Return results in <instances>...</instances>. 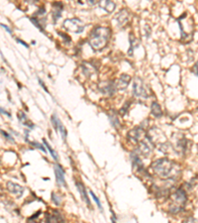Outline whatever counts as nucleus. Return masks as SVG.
I'll use <instances>...</instances> for the list:
<instances>
[{
    "label": "nucleus",
    "mask_w": 198,
    "mask_h": 223,
    "mask_svg": "<svg viewBox=\"0 0 198 223\" xmlns=\"http://www.w3.org/2000/svg\"><path fill=\"white\" fill-rule=\"evenodd\" d=\"M110 38L111 29L109 27L97 26L90 32L88 43L94 51H101L107 46Z\"/></svg>",
    "instance_id": "1"
},
{
    "label": "nucleus",
    "mask_w": 198,
    "mask_h": 223,
    "mask_svg": "<svg viewBox=\"0 0 198 223\" xmlns=\"http://www.w3.org/2000/svg\"><path fill=\"white\" fill-rule=\"evenodd\" d=\"M152 168L155 174L161 178H169L174 169V163L166 158H161L155 161L152 164Z\"/></svg>",
    "instance_id": "2"
},
{
    "label": "nucleus",
    "mask_w": 198,
    "mask_h": 223,
    "mask_svg": "<svg viewBox=\"0 0 198 223\" xmlns=\"http://www.w3.org/2000/svg\"><path fill=\"white\" fill-rule=\"evenodd\" d=\"M187 196L186 192L183 189H178L174 194V203L169 206V211L171 213L176 214L183 209V206L186 202Z\"/></svg>",
    "instance_id": "3"
},
{
    "label": "nucleus",
    "mask_w": 198,
    "mask_h": 223,
    "mask_svg": "<svg viewBox=\"0 0 198 223\" xmlns=\"http://www.w3.org/2000/svg\"><path fill=\"white\" fill-rule=\"evenodd\" d=\"M64 27L65 30H67V31H68L70 33L80 34V33L83 32L85 25L78 18H70V19L64 20Z\"/></svg>",
    "instance_id": "4"
},
{
    "label": "nucleus",
    "mask_w": 198,
    "mask_h": 223,
    "mask_svg": "<svg viewBox=\"0 0 198 223\" xmlns=\"http://www.w3.org/2000/svg\"><path fill=\"white\" fill-rule=\"evenodd\" d=\"M133 93L135 94V96L139 98H148L149 94L148 91H147V87L143 82V79L140 78H136V79L134 80L133 83Z\"/></svg>",
    "instance_id": "5"
},
{
    "label": "nucleus",
    "mask_w": 198,
    "mask_h": 223,
    "mask_svg": "<svg viewBox=\"0 0 198 223\" xmlns=\"http://www.w3.org/2000/svg\"><path fill=\"white\" fill-rule=\"evenodd\" d=\"M116 88H117V84H116L112 80H107V82H102L98 85V89L105 95L112 96L116 92Z\"/></svg>",
    "instance_id": "6"
},
{
    "label": "nucleus",
    "mask_w": 198,
    "mask_h": 223,
    "mask_svg": "<svg viewBox=\"0 0 198 223\" xmlns=\"http://www.w3.org/2000/svg\"><path fill=\"white\" fill-rule=\"evenodd\" d=\"M51 120H52V123H53V125H54V128L58 131L60 136H62L63 140L65 141V139H67V136H68V132H67V129H65L64 126L63 125V123L60 122L59 119L57 117V115H55V114H54V115L52 116Z\"/></svg>",
    "instance_id": "7"
},
{
    "label": "nucleus",
    "mask_w": 198,
    "mask_h": 223,
    "mask_svg": "<svg viewBox=\"0 0 198 223\" xmlns=\"http://www.w3.org/2000/svg\"><path fill=\"white\" fill-rule=\"evenodd\" d=\"M6 187H7V190H8V191L10 192V194H14L17 198L22 197V195L24 194V187L22 185H18V184H15V182L8 181L7 185H6Z\"/></svg>",
    "instance_id": "8"
},
{
    "label": "nucleus",
    "mask_w": 198,
    "mask_h": 223,
    "mask_svg": "<svg viewBox=\"0 0 198 223\" xmlns=\"http://www.w3.org/2000/svg\"><path fill=\"white\" fill-rule=\"evenodd\" d=\"M151 141H141L138 146V150H137V155H141L144 157H149L152 153V147H151Z\"/></svg>",
    "instance_id": "9"
},
{
    "label": "nucleus",
    "mask_w": 198,
    "mask_h": 223,
    "mask_svg": "<svg viewBox=\"0 0 198 223\" xmlns=\"http://www.w3.org/2000/svg\"><path fill=\"white\" fill-rule=\"evenodd\" d=\"M55 180H57V184L59 186H67L65 185V179H64V170L62 169L59 164L55 165Z\"/></svg>",
    "instance_id": "10"
},
{
    "label": "nucleus",
    "mask_w": 198,
    "mask_h": 223,
    "mask_svg": "<svg viewBox=\"0 0 198 223\" xmlns=\"http://www.w3.org/2000/svg\"><path fill=\"white\" fill-rule=\"evenodd\" d=\"M63 8L64 5L62 2H54L52 4V17L54 20V23L57 22L58 19H59L60 16H62Z\"/></svg>",
    "instance_id": "11"
},
{
    "label": "nucleus",
    "mask_w": 198,
    "mask_h": 223,
    "mask_svg": "<svg viewBox=\"0 0 198 223\" xmlns=\"http://www.w3.org/2000/svg\"><path fill=\"white\" fill-rule=\"evenodd\" d=\"M144 135V130L142 127H136L134 128L133 130L129 131L128 133V138L129 140H131L132 142H134V143H137V142H139L142 137Z\"/></svg>",
    "instance_id": "12"
},
{
    "label": "nucleus",
    "mask_w": 198,
    "mask_h": 223,
    "mask_svg": "<svg viewBox=\"0 0 198 223\" xmlns=\"http://www.w3.org/2000/svg\"><path fill=\"white\" fill-rule=\"evenodd\" d=\"M115 19H116V21H117V23H118V26L122 27V26H124V25L129 21L130 13L128 12V10L123 9V10H121L120 12H118L117 14H116Z\"/></svg>",
    "instance_id": "13"
},
{
    "label": "nucleus",
    "mask_w": 198,
    "mask_h": 223,
    "mask_svg": "<svg viewBox=\"0 0 198 223\" xmlns=\"http://www.w3.org/2000/svg\"><path fill=\"white\" fill-rule=\"evenodd\" d=\"M131 82V77L128 74H122L121 77L119 78L118 82H117V88L118 90H125L127 87H128V85Z\"/></svg>",
    "instance_id": "14"
},
{
    "label": "nucleus",
    "mask_w": 198,
    "mask_h": 223,
    "mask_svg": "<svg viewBox=\"0 0 198 223\" xmlns=\"http://www.w3.org/2000/svg\"><path fill=\"white\" fill-rule=\"evenodd\" d=\"M98 6L107 13H112L116 8V4L110 0H102L98 2Z\"/></svg>",
    "instance_id": "15"
},
{
    "label": "nucleus",
    "mask_w": 198,
    "mask_h": 223,
    "mask_svg": "<svg viewBox=\"0 0 198 223\" xmlns=\"http://www.w3.org/2000/svg\"><path fill=\"white\" fill-rule=\"evenodd\" d=\"M77 190L79 191L80 196H81V198H82V200H83L89 207H92V205H91V202H90V200H89V198H88L87 192H86L85 186L83 185V184H81V182L77 181Z\"/></svg>",
    "instance_id": "16"
},
{
    "label": "nucleus",
    "mask_w": 198,
    "mask_h": 223,
    "mask_svg": "<svg viewBox=\"0 0 198 223\" xmlns=\"http://www.w3.org/2000/svg\"><path fill=\"white\" fill-rule=\"evenodd\" d=\"M48 223H64V219L63 215L58 210H54L53 213L47 216Z\"/></svg>",
    "instance_id": "17"
},
{
    "label": "nucleus",
    "mask_w": 198,
    "mask_h": 223,
    "mask_svg": "<svg viewBox=\"0 0 198 223\" xmlns=\"http://www.w3.org/2000/svg\"><path fill=\"white\" fill-rule=\"evenodd\" d=\"M151 112H152V115L155 116L156 118H160L162 116V110L161 108V105L156 102V101H153V102H152Z\"/></svg>",
    "instance_id": "18"
},
{
    "label": "nucleus",
    "mask_w": 198,
    "mask_h": 223,
    "mask_svg": "<svg viewBox=\"0 0 198 223\" xmlns=\"http://www.w3.org/2000/svg\"><path fill=\"white\" fill-rule=\"evenodd\" d=\"M18 118H19V121H20V122H21L23 125L27 126V127H29L30 129H33V128H34V124L29 120V118L27 117L26 114H25L23 111H19V112H18Z\"/></svg>",
    "instance_id": "19"
},
{
    "label": "nucleus",
    "mask_w": 198,
    "mask_h": 223,
    "mask_svg": "<svg viewBox=\"0 0 198 223\" xmlns=\"http://www.w3.org/2000/svg\"><path fill=\"white\" fill-rule=\"evenodd\" d=\"M81 67H82V69H83V73L86 74V75H91L93 73L96 72V69L94 68V65L92 64H89V63H82V65H81Z\"/></svg>",
    "instance_id": "20"
},
{
    "label": "nucleus",
    "mask_w": 198,
    "mask_h": 223,
    "mask_svg": "<svg viewBox=\"0 0 198 223\" xmlns=\"http://www.w3.org/2000/svg\"><path fill=\"white\" fill-rule=\"evenodd\" d=\"M129 39H130V48H129V51H128V54H129V56H131V57H133L134 50H135L136 47H138V44H137V39L135 38V36L133 34H130Z\"/></svg>",
    "instance_id": "21"
},
{
    "label": "nucleus",
    "mask_w": 198,
    "mask_h": 223,
    "mask_svg": "<svg viewBox=\"0 0 198 223\" xmlns=\"http://www.w3.org/2000/svg\"><path fill=\"white\" fill-rule=\"evenodd\" d=\"M30 20H31V22L40 30V31L45 32V24H43L42 20H40L37 17H31V18H30Z\"/></svg>",
    "instance_id": "22"
},
{
    "label": "nucleus",
    "mask_w": 198,
    "mask_h": 223,
    "mask_svg": "<svg viewBox=\"0 0 198 223\" xmlns=\"http://www.w3.org/2000/svg\"><path fill=\"white\" fill-rule=\"evenodd\" d=\"M43 143L46 145V147H47V149L50 151V153H51V156H52L53 157V158H54V160L55 161H58L59 160V156H58V154L57 153H55V150L52 148V147H51L50 145H49V143H48V142H47V140H46V139H43Z\"/></svg>",
    "instance_id": "23"
},
{
    "label": "nucleus",
    "mask_w": 198,
    "mask_h": 223,
    "mask_svg": "<svg viewBox=\"0 0 198 223\" xmlns=\"http://www.w3.org/2000/svg\"><path fill=\"white\" fill-rule=\"evenodd\" d=\"M89 194H90V195H91V197H92V198H93V200H94L95 203L97 204L98 208H99L101 211H102V210H103V207H102V204H101V202H100V200H99L98 197L95 195V194H94V192H93L92 190H90V191H89Z\"/></svg>",
    "instance_id": "24"
},
{
    "label": "nucleus",
    "mask_w": 198,
    "mask_h": 223,
    "mask_svg": "<svg viewBox=\"0 0 198 223\" xmlns=\"http://www.w3.org/2000/svg\"><path fill=\"white\" fill-rule=\"evenodd\" d=\"M26 141L28 142V143H29L30 145L34 146L35 148H38V149H40V150H42V151L44 152V153H47V150H46V148H45V147H44L42 144L38 143V142H32V141H29L28 139H26Z\"/></svg>",
    "instance_id": "25"
},
{
    "label": "nucleus",
    "mask_w": 198,
    "mask_h": 223,
    "mask_svg": "<svg viewBox=\"0 0 198 223\" xmlns=\"http://www.w3.org/2000/svg\"><path fill=\"white\" fill-rule=\"evenodd\" d=\"M52 200L55 205H59L62 203V198H60V196L58 195L55 192H52Z\"/></svg>",
    "instance_id": "26"
},
{
    "label": "nucleus",
    "mask_w": 198,
    "mask_h": 223,
    "mask_svg": "<svg viewBox=\"0 0 198 223\" xmlns=\"http://www.w3.org/2000/svg\"><path fill=\"white\" fill-rule=\"evenodd\" d=\"M109 119H110V122L112 123V125L114 126V127H118L119 126V121H118V118H117V116H116L115 114H109Z\"/></svg>",
    "instance_id": "27"
},
{
    "label": "nucleus",
    "mask_w": 198,
    "mask_h": 223,
    "mask_svg": "<svg viewBox=\"0 0 198 223\" xmlns=\"http://www.w3.org/2000/svg\"><path fill=\"white\" fill-rule=\"evenodd\" d=\"M58 34H59V36H60V37L64 39V41L67 43L68 45L70 44V38L68 36L67 34H64V33H63V32H58Z\"/></svg>",
    "instance_id": "28"
},
{
    "label": "nucleus",
    "mask_w": 198,
    "mask_h": 223,
    "mask_svg": "<svg viewBox=\"0 0 198 223\" xmlns=\"http://www.w3.org/2000/svg\"><path fill=\"white\" fill-rule=\"evenodd\" d=\"M129 106H130V101H127V102L125 103V105H124V107H122V109L120 110V113L122 115H125L127 111H128Z\"/></svg>",
    "instance_id": "29"
},
{
    "label": "nucleus",
    "mask_w": 198,
    "mask_h": 223,
    "mask_svg": "<svg viewBox=\"0 0 198 223\" xmlns=\"http://www.w3.org/2000/svg\"><path fill=\"white\" fill-rule=\"evenodd\" d=\"M1 134L5 137V138H6L7 140H9V141H11V142H13V143H14V139L12 138V137H10V135L9 134H7L6 132H4V131L3 130H1Z\"/></svg>",
    "instance_id": "30"
},
{
    "label": "nucleus",
    "mask_w": 198,
    "mask_h": 223,
    "mask_svg": "<svg viewBox=\"0 0 198 223\" xmlns=\"http://www.w3.org/2000/svg\"><path fill=\"white\" fill-rule=\"evenodd\" d=\"M183 223H197V221H196V219L193 218V217H188L186 220H184Z\"/></svg>",
    "instance_id": "31"
},
{
    "label": "nucleus",
    "mask_w": 198,
    "mask_h": 223,
    "mask_svg": "<svg viewBox=\"0 0 198 223\" xmlns=\"http://www.w3.org/2000/svg\"><path fill=\"white\" fill-rule=\"evenodd\" d=\"M1 27H2V28H4L5 30H6V31H7L9 34H12V30L10 29L8 26H6V25H5V24H1Z\"/></svg>",
    "instance_id": "32"
},
{
    "label": "nucleus",
    "mask_w": 198,
    "mask_h": 223,
    "mask_svg": "<svg viewBox=\"0 0 198 223\" xmlns=\"http://www.w3.org/2000/svg\"><path fill=\"white\" fill-rule=\"evenodd\" d=\"M39 83L41 84V85H42V87L46 90V91H47V92H49V90H48V88H47V87H46V84L42 82V79H40L39 78Z\"/></svg>",
    "instance_id": "33"
},
{
    "label": "nucleus",
    "mask_w": 198,
    "mask_h": 223,
    "mask_svg": "<svg viewBox=\"0 0 198 223\" xmlns=\"http://www.w3.org/2000/svg\"><path fill=\"white\" fill-rule=\"evenodd\" d=\"M17 42H18L19 44H22V45H23V46H25V47H26V48H28V47H29L28 44H26V43H25L24 41H22V40H20V39H17Z\"/></svg>",
    "instance_id": "34"
},
{
    "label": "nucleus",
    "mask_w": 198,
    "mask_h": 223,
    "mask_svg": "<svg viewBox=\"0 0 198 223\" xmlns=\"http://www.w3.org/2000/svg\"><path fill=\"white\" fill-rule=\"evenodd\" d=\"M1 111H2V114H6L7 116H9V117H10V116H11L8 112H6V111H5V110H3V108H1Z\"/></svg>",
    "instance_id": "35"
},
{
    "label": "nucleus",
    "mask_w": 198,
    "mask_h": 223,
    "mask_svg": "<svg viewBox=\"0 0 198 223\" xmlns=\"http://www.w3.org/2000/svg\"><path fill=\"white\" fill-rule=\"evenodd\" d=\"M112 222H113V223H116V222L114 221V219H112Z\"/></svg>",
    "instance_id": "36"
}]
</instances>
